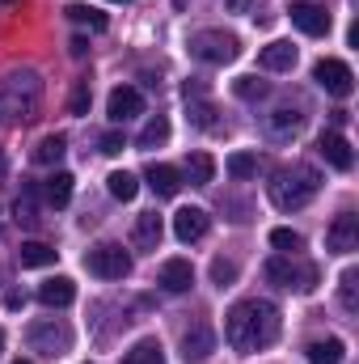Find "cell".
Listing matches in <instances>:
<instances>
[{"instance_id":"6da1fadb","label":"cell","mask_w":359,"mask_h":364,"mask_svg":"<svg viewBox=\"0 0 359 364\" xmlns=\"http://www.w3.org/2000/svg\"><path fill=\"white\" fill-rule=\"evenodd\" d=\"M224 335H228V343L245 356V352H263L270 348L275 339H279V309L270 305V301H258V296H250V301H237L228 314H224Z\"/></svg>"},{"instance_id":"7a4b0ae2","label":"cell","mask_w":359,"mask_h":364,"mask_svg":"<svg viewBox=\"0 0 359 364\" xmlns=\"http://www.w3.org/2000/svg\"><path fill=\"white\" fill-rule=\"evenodd\" d=\"M43 106V81L38 73L21 68V73H9L0 77V127H21L38 114Z\"/></svg>"},{"instance_id":"3957f363","label":"cell","mask_w":359,"mask_h":364,"mask_svg":"<svg viewBox=\"0 0 359 364\" xmlns=\"http://www.w3.org/2000/svg\"><path fill=\"white\" fill-rule=\"evenodd\" d=\"M317 191H321V174H317L313 166H300V161L275 170V178L267 182V195L279 212H300Z\"/></svg>"},{"instance_id":"277c9868","label":"cell","mask_w":359,"mask_h":364,"mask_svg":"<svg viewBox=\"0 0 359 364\" xmlns=\"http://www.w3.org/2000/svg\"><path fill=\"white\" fill-rule=\"evenodd\" d=\"M190 55L203 64H233L241 55V43H237V34H224V30H194Z\"/></svg>"},{"instance_id":"5b68a950","label":"cell","mask_w":359,"mask_h":364,"mask_svg":"<svg viewBox=\"0 0 359 364\" xmlns=\"http://www.w3.org/2000/svg\"><path fill=\"white\" fill-rule=\"evenodd\" d=\"M263 272H267L270 284L292 288V292H313V288H317V267H313V263H296V259H287V255L267 259Z\"/></svg>"},{"instance_id":"8992f818","label":"cell","mask_w":359,"mask_h":364,"mask_svg":"<svg viewBox=\"0 0 359 364\" xmlns=\"http://www.w3.org/2000/svg\"><path fill=\"white\" fill-rule=\"evenodd\" d=\"M26 343L34 348V352H43V356H64L68 348H72V326H64V322H55V318H43V322H30V331H26Z\"/></svg>"},{"instance_id":"52a82bcc","label":"cell","mask_w":359,"mask_h":364,"mask_svg":"<svg viewBox=\"0 0 359 364\" xmlns=\"http://www.w3.org/2000/svg\"><path fill=\"white\" fill-rule=\"evenodd\" d=\"M85 267L97 279H127L131 275V255L123 246H114V242H101V246H93L85 255Z\"/></svg>"},{"instance_id":"ba28073f","label":"cell","mask_w":359,"mask_h":364,"mask_svg":"<svg viewBox=\"0 0 359 364\" xmlns=\"http://www.w3.org/2000/svg\"><path fill=\"white\" fill-rule=\"evenodd\" d=\"M313 81L326 93H334V97H351V93H355V73H351V64H343V60H334V55H326V60L313 64Z\"/></svg>"},{"instance_id":"9c48e42d","label":"cell","mask_w":359,"mask_h":364,"mask_svg":"<svg viewBox=\"0 0 359 364\" xmlns=\"http://www.w3.org/2000/svg\"><path fill=\"white\" fill-rule=\"evenodd\" d=\"M326 250L330 255H351V250H359V216L355 212L334 216V225L326 233Z\"/></svg>"},{"instance_id":"30bf717a","label":"cell","mask_w":359,"mask_h":364,"mask_svg":"<svg viewBox=\"0 0 359 364\" xmlns=\"http://www.w3.org/2000/svg\"><path fill=\"white\" fill-rule=\"evenodd\" d=\"M317 153L326 157V166H334V170H351L355 166V149H351V140L343 136V132H321L317 136Z\"/></svg>"},{"instance_id":"8fae6325","label":"cell","mask_w":359,"mask_h":364,"mask_svg":"<svg viewBox=\"0 0 359 364\" xmlns=\"http://www.w3.org/2000/svg\"><path fill=\"white\" fill-rule=\"evenodd\" d=\"M211 352H216V331H211L207 322H194V326L182 335V360L186 364H203Z\"/></svg>"},{"instance_id":"7c38bea8","label":"cell","mask_w":359,"mask_h":364,"mask_svg":"<svg viewBox=\"0 0 359 364\" xmlns=\"http://www.w3.org/2000/svg\"><path fill=\"white\" fill-rule=\"evenodd\" d=\"M287 13H292V26H296L300 34H309V38H321V34H330V13H326L321 4H309V0H300V4H292Z\"/></svg>"},{"instance_id":"4fadbf2b","label":"cell","mask_w":359,"mask_h":364,"mask_svg":"<svg viewBox=\"0 0 359 364\" xmlns=\"http://www.w3.org/2000/svg\"><path fill=\"white\" fill-rule=\"evenodd\" d=\"M106 114H110V123H127V119L144 114V93L136 85H118L110 93V102H106Z\"/></svg>"},{"instance_id":"5bb4252c","label":"cell","mask_w":359,"mask_h":364,"mask_svg":"<svg viewBox=\"0 0 359 364\" xmlns=\"http://www.w3.org/2000/svg\"><path fill=\"white\" fill-rule=\"evenodd\" d=\"M203 233H207V212H203V208H178V212H174V237H178V242L190 246V242H199Z\"/></svg>"},{"instance_id":"9a60e30c","label":"cell","mask_w":359,"mask_h":364,"mask_svg":"<svg viewBox=\"0 0 359 364\" xmlns=\"http://www.w3.org/2000/svg\"><path fill=\"white\" fill-rule=\"evenodd\" d=\"M38 301H43L47 309H64V305H72V301H77V284H72L68 275L43 279V284H38Z\"/></svg>"},{"instance_id":"2e32d148","label":"cell","mask_w":359,"mask_h":364,"mask_svg":"<svg viewBox=\"0 0 359 364\" xmlns=\"http://www.w3.org/2000/svg\"><path fill=\"white\" fill-rule=\"evenodd\" d=\"M161 237H165V220H161L157 212H144V216L136 220V229H131V242H136L140 250H157Z\"/></svg>"},{"instance_id":"e0dca14e","label":"cell","mask_w":359,"mask_h":364,"mask_svg":"<svg viewBox=\"0 0 359 364\" xmlns=\"http://www.w3.org/2000/svg\"><path fill=\"white\" fill-rule=\"evenodd\" d=\"M190 284H194V267L186 259H165L161 263V288L165 292H190Z\"/></svg>"},{"instance_id":"ac0fdd59","label":"cell","mask_w":359,"mask_h":364,"mask_svg":"<svg viewBox=\"0 0 359 364\" xmlns=\"http://www.w3.org/2000/svg\"><path fill=\"white\" fill-rule=\"evenodd\" d=\"M300 127H304V114H300L296 106H279V110H270V119H267V132L275 140H287V136H296Z\"/></svg>"},{"instance_id":"d6986e66","label":"cell","mask_w":359,"mask_h":364,"mask_svg":"<svg viewBox=\"0 0 359 364\" xmlns=\"http://www.w3.org/2000/svg\"><path fill=\"white\" fill-rule=\"evenodd\" d=\"M258 64H263L267 73H292V68H296V47L279 38V43H270V47H263Z\"/></svg>"},{"instance_id":"ffe728a7","label":"cell","mask_w":359,"mask_h":364,"mask_svg":"<svg viewBox=\"0 0 359 364\" xmlns=\"http://www.w3.org/2000/svg\"><path fill=\"white\" fill-rule=\"evenodd\" d=\"M144 178H148V186H153L161 199H174L182 191V170H174V166H157V161H153Z\"/></svg>"},{"instance_id":"44dd1931","label":"cell","mask_w":359,"mask_h":364,"mask_svg":"<svg viewBox=\"0 0 359 364\" xmlns=\"http://www.w3.org/2000/svg\"><path fill=\"white\" fill-rule=\"evenodd\" d=\"M211 178H216L211 153H190V157H186V174H182V182H190V186H211Z\"/></svg>"},{"instance_id":"7402d4cb","label":"cell","mask_w":359,"mask_h":364,"mask_svg":"<svg viewBox=\"0 0 359 364\" xmlns=\"http://www.w3.org/2000/svg\"><path fill=\"white\" fill-rule=\"evenodd\" d=\"M43 199L51 208H68V199H72V174L68 170H55L51 178L43 182Z\"/></svg>"},{"instance_id":"603a6c76","label":"cell","mask_w":359,"mask_h":364,"mask_svg":"<svg viewBox=\"0 0 359 364\" xmlns=\"http://www.w3.org/2000/svg\"><path fill=\"white\" fill-rule=\"evenodd\" d=\"M304 356H309V364H343L347 348H343V339H317L304 348Z\"/></svg>"},{"instance_id":"cb8c5ba5","label":"cell","mask_w":359,"mask_h":364,"mask_svg":"<svg viewBox=\"0 0 359 364\" xmlns=\"http://www.w3.org/2000/svg\"><path fill=\"white\" fill-rule=\"evenodd\" d=\"M64 153H68V140H64L60 132H51V136H43V140L34 144V153H30V157H34L38 166H55Z\"/></svg>"},{"instance_id":"d4e9b609","label":"cell","mask_w":359,"mask_h":364,"mask_svg":"<svg viewBox=\"0 0 359 364\" xmlns=\"http://www.w3.org/2000/svg\"><path fill=\"white\" fill-rule=\"evenodd\" d=\"M17 263H21V267H51V263H55V250H51L47 242H21Z\"/></svg>"},{"instance_id":"484cf974","label":"cell","mask_w":359,"mask_h":364,"mask_svg":"<svg viewBox=\"0 0 359 364\" xmlns=\"http://www.w3.org/2000/svg\"><path fill=\"white\" fill-rule=\"evenodd\" d=\"M123 364H165V348H161V339H140V343L123 356Z\"/></svg>"},{"instance_id":"4316f807","label":"cell","mask_w":359,"mask_h":364,"mask_svg":"<svg viewBox=\"0 0 359 364\" xmlns=\"http://www.w3.org/2000/svg\"><path fill=\"white\" fill-rule=\"evenodd\" d=\"M106 191H110L118 203H131V199L140 195V182H136V174H127V170H114V174L106 178Z\"/></svg>"},{"instance_id":"83f0119b","label":"cell","mask_w":359,"mask_h":364,"mask_svg":"<svg viewBox=\"0 0 359 364\" xmlns=\"http://www.w3.org/2000/svg\"><path fill=\"white\" fill-rule=\"evenodd\" d=\"M64 13H68V21H77V26H89L93 34H101V30L110 26L106 13H97V9H89V4H68Z\"/></svg>"},{"instance_id":"f1b7e54d","label":"cell","mask_w":359,"mask_h":364,"mask_svg":"<svg viewBox=\"0 0 359 364\" xmlns=\"http://www.w3.org/2000/svg\"><path fill=\"white\" fill-rule=\"evenodd\" d=\"M165 140H170V119H165V114H157V119H148V123H144V132H140V140H136V144H140V149H157V144H165Z\"/></svg>"},{"instance_id":"f546056e","label":"cell","mask_w":359,"mask_h":364,"mask_svg":"<svg viewBox=\"0 0 359 364\" xmlns=\"http://www.w3.org/2000/svg\"><path fill=\"white\" fill-rule=\"evenodd\" d=\"M338 301H343V309H351V314L359 309V272L355 267L343 272V279H338Z\"/></svg>"},{"instance_id":"4dcf8cb0","label":"cell","mask_w":359,"mask_h":364,"mask_svg":"<svg viewBox=\"0 0 359 364\" xmlns=\"http://www.w3.org/2000/svg\"><path fill=\"white\" fill-rule=\"evenodd\" d=\"M224 170H228L237 182H245V178H254V174H258V157H254V153H233Z\"/></svg>"},{"instance_id":"1f68e13d","label":"cell","mask_w":359,"mask_h":364,"mask_svg":"<svg viewBox=\"0 0 359 364\" xmlns=\"http://www.w3.org/2000/svg\"><path fill=\"white\" fill-rule=\"evenodd\" d=\"M233 93H237L241 102H258V97H267V81H258V77H237V81H233Z\"/></svg>"},{"instance_id":"d6a6232c","label":"cell","mask_w":359,"mask_h":364,"mask_svg":"<svg viewBox=\"0 0 359 364\" xmlns=\"http://www.w3.org/2000/svg\"><path fill=\"white\" fill-rule=\"evenodd\" d=\"M270 246L283 250V255H296V250L304 246V237H300L296 229H270Z\"/></svg>"},{"instance_id":"836d02e7","label":"cell","mask_w":359,"mask_h":364,"mask_svg":"<svg viewBox=\"0 0 359 364\" xmlns=\"http://www.w3.org/2000/svg\"><path fill=\"white\" fill-rule=\"evenodd\" d=\"M17 225H38V208H34V186L21 191L17 199Z\"/></svg>"},{"instance_id":"e575fe53","label":"cell","mask_w":359,"mask_h":364,"mask_svg":"<svg viewBox=\"0 0 359 364\" xmlns=\"http://www.w3.org/2000/svg\"><path fill=\"white\" fill-rule=\"evenodd\" d=\"M233 279H237V263H233V259H216V263H211V284H216V288H228Z\"/></svg>"},{"instance_id":"d590c367","label":"cell","mask_w":359,"mask_h":364,"mask_svg":"<svg viewBox=\"0 0 359 364\" xmlns=\"http://www.w3.org/2000/svg\"><path fill=\"white\" fill-rule=\"evenodd\" d=\"M89 102H93L89 81H77V90H72V102H68V110H72V114H89Z\"/></svg>"},{"instance_id":"8d00e7d4","label":"cell","mask_w":359,"mask_h":364,"mask_svg":"<svg viewBox=\"0 0 359 364\" xmlns=\"http://www.w3.org/2000/svg\"><path fill=\"white\" fill-rule=\"evenodd\" d=\"M97 149H101V153H106V157H118V153H123V149H127V140H123V136H118V132H106V136H101V140H97Z\"/></svg>"},{"instance_id":"74e56055","label":"cell","mask_w":359,"mask_h":364,"mask_svg":"<svg viewBox=\"0 0 359 364\" xmlns=\"http://www.w3.org/2000/svg\"><path fill=\"white\" fill-rule=\"evenodd\" d=\"M68 51H72V60H85V55H89V38H85V34H77V38L68 43Z\"/></svg>"},{"instance_id":"f35d334b","label":"cell","mask_w":359,"mask_h":364,"mask_svg":"<svg viewBox=\"0 0 359 364\" xmlns=\"http://www.w3.org/2000/svg\"><path fill=\"white\" fill-rule=\"evenodd\" d=\"M224 9H228V13H245V9H250V0H224Z\"/></svg>"},{"instance_id":"ab89813d","label":"cell","mask_w":359,"mask_h":364,"mask_svg":"<svg viewBox=\"0 0 359 364\" xmlns=\"http://www.w3.org/2000/svg\"><path fill=\"white\" fill-rule=\"evenodd\" d=\"M4 305H9V309H21V305H26V296H17V292H9V296H4Z\"/></svg>"},{"instance_id":"60d3db41","label":"cell","mask_w":359,"mask_h":364,"mask_svg":"<svg viewBox=\"0 0 359 364\" xmlns=\"http://www.w3.org/2000/svg\"><path fill=\"white\" fill-rule=\"evenodd\" d=\"M186 4H190V0H174V9H178V13H186Z\"/></svg>"},{"instance_id":"b9f144b4","label":"cell","mask_w":359,"mask_h":364,"mask_svg":"<svg viewBox=\"0 0 359 364\" xmlns=\"http://www.w3.org/2000/svg\"><path fill=\"white\" fill-rule=\"evenodd\" d=\"M0 348H4V331H0Z\"/></svg>"},{"instance_id":"7bdbcfd3","label":"cell","mask_w":359,"mask_h":364,"mask_svg":"<svg viewBox=\"0 0 359 364\" xmlns=\"http://www.w3.org/2000/svg\"><path fill=\"white\" fill-rule=\"evenodd\" d=\"M13 364H30V360H13Z\"/></svg>"},{"instance_id":"ee69618b","label":"cell","mask_w":359,"mask_h":364,"mask_svg":"<svg viewBox=\"0 0 359 364\" xmlns=\"http://www.w3.org/2000/svg\"><path fill=\"white\" fill-rule=\"evenodd\" d=\"M0 4H13V0H0Z\"/></svg>"},{"instance_id":"f6af8a7d","label":"cell","mask_w":359,"mask_h":364,"mask_svg":"<svg viewBox=\"0 0 359 364\" xmlns=\"http://www.w3.org/2000/svg\"><path fill=\"white\" fill-rule=\"evenodd\" d=\"M118 4H123V0H118Z\"/></svg>"}]
</instances>
